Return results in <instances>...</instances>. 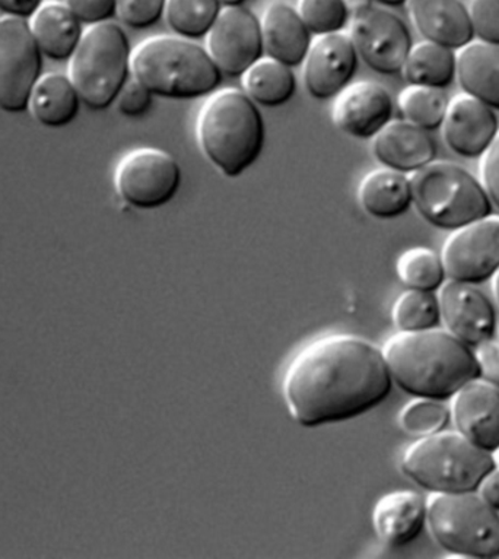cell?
Wrapping results in <instances>:
<instances>
[{
	"label": "cell",
	"instance_id": "cell-35",
	"mask_svg": "<svg viewBox=\"0 0 499 559\" xmlns=\"http://www.w3.org/2000/svg\"><path fill=\"white\" fill-rule=\"evenodd\" d=\"M167 0H117L116 16L126 27H154L164 16Z\"/></svg>",
	"mask_w": 499,
	"mask_h": 559
},
{
	"label": "cell",
	"instance_id": "cell-46",
	"mask_svg": "<svg viewBox=\"0 0 499 559\" xmlns=\"http://www.w3.org/2000/svg\"><path fill=\"white\" fill-rule=\"evenodd\" d=\"M494 294L499 305V271L494 275Z\"/></svg>",
	"mask_w": 499,
	"mask_h": 559
},
{
	"label": "cell",
	"instance_id": "cell-42",
	"mask_svg": "<svg viewBox=\"0 0 499 559\" xmlns=\"http://www.w3.org/2000/svg\"><path fill=\"white\" fill-rule=\"evenodd\" d=\"M476 492L482 500L499 513V467L495 466L485 478L480 480Z\"/></svg>",
	"mask_w": 499,
	"mask_h": 559
},
{
	"label": "cell",
	"instance_id": "cell-39",
	"mask_svg": "<svg viewBox=\"0 0 499 559\" xmlns=\"http://www.w3.org/2000/svg\"><path fill=\"white\" fill-rule=\"evenodd\" d=\"M480 183L488 194L490 205L499 212V130L492 144L482 155Z\"/></svg>",
	"mask_w": 499,
	"mask_h": 559
},
{
	"label": "cell",
	"instance_id": "cell-17",
	"mask_svg": "<svg viewBox=\"0 0 499 559\" xmlns=\"http://www.w3.org/2000/svg\"><path fill=\"white\" fill-rule=\"evenodd\" d=\"M455 431L485 452L499 448V390L488 381L473 379L451 397Z\"/></svg>",
	"mask_w": 499,
	"mask_h": 559
},
{
	"label": "cell",
	"instance_id": "cell-6",
	"mask_svg": "<svg viewBox=\"0 0 499 559\" xmlns=\"http://www.w3.org/2000/svg\"><path fill=\"white\" fill-rule=\"evenodd\" d=\"M132 47L119 24L90 25L80 46L69 60L68 76L80 93L82 104L91 110H107L129 78Z\"/></svg>",
	"mask_w": 499,
	"mask_h": 559
},
{
	"label": "cell",
	"instance_id": "cell-15",
	"mask_svg": "<svg viewBox=\"0 0 499 559\" xmlns=\"http://www.w3.org/2000/svg\"><path fill=\"white\" fill-rule=\"evenodd\" d=\"M438 306L445 331L476 348L492 340L497 314L489 298L476 285L445 280L438 288Z\"/></svg>",
	"mask_w": 499,
	"mask_h": 559
},
{
	"label": "cell",
	"instance_id": "cell-19",
	"mask_svg": "<svg viewBox=\"0 0 499 559\" xmlns=\"http://www.w3.org/2000/svg\"><path fill=\"white\" fill-rule=\"evenodd\" d=\"M371 141L377 162L405 175L418 171L437 157L431 133L406 120L390 121Z\"/></svg>",
	"mask_w": 499,
	"mask_h": 559
},
{
	"label": "cell",
	"instance_id": "cell-32",
	"mask_svg": "<svg viewBox=\"0 0 499 559\" xmlns=\"http://www.w3.org/2000/svg\"><path fill=\"white\" fill-rule=\"evenodd\" d=\"M392 319L399 332H420L437 328L441 316L436 294L407 288L394 301Z\"/></svg>",
	"mask_w": 499,
	"mask_h": 559
},
{
	"label": "cell",
	"instance_id": "cell-1",
	"mask_svg": "<svg viewBox=\"0 0 499 559\" xmlns=\"http://www.w3.org/2000/svg\"><path fill=\"white\" fill-rule=\"evenodd\" d=\"M281 388L293 421L312 428L375 409L393 380L379 346L353 333H328L294 355Z\"/></svg>",
	"mask_w": 499,
	"mask_h": 559
},
{
	"label": "cell",
	"instance_id": "cell-18",
	"mask_svg": "<svg viewBox=\"0 0 499 559\" xmlns=\"http://www.w3.org/2000/svg\"><path fill=\"white\" fill-rule=\"evenodd\" d=\"M445 145L463 158H479L492 144L499 126L492 108L467 94L449 103L441 126Z\"/></svg>",
	"mask_w": 499,
	"mask_h": 559
},
{
	"label": "cell",
	"instance_id": "cell-40",
	"mask_svg": "<svg viewBox=\"0 0 499 559\" xmlns=\"http://www.w3.org/2000/svg\"><path fill=\"white\" fill-rule=\"evenodd\" d=\"M475 355L479 364L480 379L499 390V341L489 340L476 346Z\"/></svg>",
	"mask_w": 499,
	"mask_h": 559
},
{
	"label": "cell",
	"instance_id": "cell-38",
	"mask_svg": "<svg viewBox=\"0 0 499 559\" xmlns=\"http://www.w3.org/2000/svg\"><path fill=\"white\" fill-rule=\"evenodd\" d=\"M84 25L107 23L116 16L117 0H63Z\"/></svg>",
	"mask_w": 499,
	"mask_h": 559
},
{
	"label": "cell",
	"instance_id": "cell-34",
	"mask_svg": "<svg viewBox=\"0 0 499 559\" xmlns=\"http://www.w3.org/2000/svg\"><path fill=\"white\" fill-rule=\"evenodd\" d=\"M295 10L312 36L345 32L351 21L345 0H298Z\"/></svg>",
	"mask_w": 499,
	"mask_h": 559
},
{
	"label": "cell",
	"instance_id": "cell-26",
	"mask_svg": "<svg viewBox=\"0 0 499 559\" xmlns=\"http://www.w3.org/2000/svg\"><path fill=\"white\" fill-rule=\"evenodd\" d=\"M358 201L364 212L372 218H399L414 206L411 177L392 168H376L364 176Z\"/></svg>",
	"mask_w": 499,
	"mask_h": 559
},
{
	"label": "cell",
	"instance_id": "cell-14",
	"mask_svg": "<svg viewBox=\"0 0 499 559\" xmlns=\"http://www.w3.org/2000/svg\"><path fill=\"white\" fill-rule=\"evenodd\" d=\"M358 53L349 34L316 36L302 63V80L312 98H336L358 71Z\"/></svg>",
	"mask_w": 499,
	"mask_h": 559
},
{
	"label": "cell",
	"instance_id": "cell-24",
	"mask_svg": "<svg viewBox=\"0 0 499 559\" xmlns=\"http://www.w3.org/2000/svg\"><path fill=\"white\" fill-rule=\"evenodd\" d=\"M455 80L464 94L499 110V46L472 40L455 53Z\"/></svg>",
	"mask_w": 499,
	"mask_h": 559
},
{
	"label": "cell",
	"instance_id": "cell-16",
	"mask_svg": "<svg viewBox=\"0 0 499 559\" xmlns=\"http://www.w3.org/2000/svg\"><path fill=\"white\" fill-rule=\"evenodd\" d=\"M394 103L385 86L375 81H358L335 98L332 121L346 136L368 141L393 120Z\"/></svg>",
	"mask_w": 499,
	"mask_h": 559
},
{
	"label": "cell",
	"instance_id": "cell-28",
	"mask_svg": "<svg viewBox=\"0 0 499 559\" xmlns=\"http://www.w3.org/2000/svg\"><path fill=\"white\" fill-rule=\"evenodd\" d=\"M403 76L411 85L444 90L455 80V53L449 47L431 41L412 46Z\"/></svg>",
	"mask_w": 499,
	"mask_h": 559
},
{
	"label": "cell",
	"instance_id": "cell-41",
	"mask_svg": "<svg viewBox=\"0 0 499 559\" xmlns=\"http://www.w3.org/2000/svg\"><path fill=\"white\" fill-rule=\"evenodd\" d=\"M45 0H0V11L5 16L29 20Z\"/></svg>",
	"mask_w": 499,
	"mask_h": 559
},
{
	"label": "cell",
	"instance_id": "cell-5",
	"mask_svg": "<svg viewBox=\"0 0 499 559\" xmlns=\"http://www.w3.org/2000/svg\"><path fill=\"white\" fill-rule=\"evenodd\" d=\"M407 478L429 492H472L495 467L494 454L471 443L459 431L420 437L403 453Z\"/></svg>",
	"mask_w": 499,
	"mask_h": 559
},
{
	"label": "cell",
	"instance_id": "cell-10",
	"mask_svg": "<svg viewBox=\"0 0 499 559\" xmlns=\"http://www.w3.org/2000/svg\"><path fill=\"white\" fill-rule=\"evenodd\" d=\"M45 56L34 40L28 20H0V110L28 111L34 86L40 80Z\"/></svg>",
	"mask_w": 499,
	"mask_h": 559
},
{
	"label": "cell",
	"instance_id": "cell-45",
	"mask_svg": "<svg viewBox=\"0 0 499 559\" xmlns=\"http://www.w3.org/2000/svg\"><path fill=\"white\" fill-rule=\"evenodd\" d=\"M223 8L242 7L247 0H218Z\"/></svg>",
	"mask_w": 499,
	"mask_h": 559
},
{
	"label": "cell",
	"instance_id": "cell-13",
	"mask_svg": "<svg viewBox=\"0 0 499 559\" xmlns=\"http://www.w3.org/2000/svg\"><path fill=\"white\" fill-rule=\"evenodd\" d=\"M205 38L207 55L227 76L241 78L264 56L260 19L245 7L223 8Z\"/></svg>",
	"mask_w": 499,
	"mask_h": 559
},
{
	"label": "cell",
	"instance_id": "cell-4",
	"mask_svg": "<svg viewBox=\"0 0 499 559\" xmlns=\"http://www.w3.org/2000/svg\"><path fill=\"white\" fill-rule=\"evenodd\" d=\"M130 72L156 97L197 99L218 90L223 73L205 47L179 36H154L132 50Z\"/></svg>",
	"mask_w": 499,
	"mask_h": 559
},
{
	"label": "cell",
	"instance_id": "cell-20",
	"mask_svg": "<svg viewBox=\"0 0 499 559\" xmlns=\"http://www.w3.org/2000/svg\"><path fill=\"white\" fill-rule=\"evenodd\" d=\"M406 7L424 40L459 50L475 38L462 0H407Z\"/></svg>",
	"mask_w": 499,
	"mask_h": 559
},
{
	"label": "cell",
	"instance_id": "cell-8",
	"mask_svg": "<svg viewBox=\"0 0 499 559\" xmlns=\"http://www.w3.org/2000/svg\"><path fill=\"white\" fill-rule=\"evenodd\" d=\"M427 524L437 544L464 558L499 557V514L476 491L427 500Z\"/></svg>",
	"mask_w": 499,
	"mask_h": 559
},
{
	"label": "cell",
	"instance_id": "cell-30",
	"mask_svg": "<svg viewBox=\"0 0 499 559\" xmlns=\"http://www.w3.org/2000/svg\"><path fill=\"white\" fill-rule=\"evenodd\" d=\"M449 103L450 99L442 90L411 84L399 94L397 98L403 120L428 132L441 128Z\"/></svg>",
	"mask_w": 499,
	"mask_h": 559
},
{
	"label": "cell",
	"instance_id": "cell-25",
	"mask_svg": "<svg viewBox=\"0 0 499 559\" xmlns=\"http://www.w3.org/2000/svg\"><path fill=\"white\" fill-rule=\"evenodd\" d=\"M82 99L71 78L51 72L43 75L34 86L28 102L33 119L47 129H62L80 116Z\"/></svg>",
	"mask_w": 499,
	"mask_h": 559
},
{
	"label": "cell",
	"instance_id": "cell-29",
	"mask_svg": "<svg viewBox=\"0 0 499 559\" xmlns=\"http://www.w3.org/2000/svg\"><path fill=\"white\" fill-rule=\"evenodd\" d=\"M221 10L218 0H167L164 19L176 36L199 40L211 32Z\"/></svg>",
	"mask_w": 499,
	"mask_h": 559
},
{
	"label": "cell",
	"instance_id": "cell-31",
	"mask_svg": "<svg viewBox=\"0 0 499 559\" xmlns=\"http://www.w3.org/2000/svg\"><path fill=\"white\" fill-rule=\"evenodd\" d=\"M396 272L409 289L433 293L445 283L447 273L441 255L428 247H412L397 259Z\"/></svg>",
	"mask_w": 499,
	"mask_h": 559
},
{
	"label": "cell",
	"instance_id": "cell-43",
	"mask_svg": "<svg viewBox=\"0 0 499 559\" xmlns=\"http://www.w3.org/2000/svg\"><path fill=\"white\" fill-rule=\"evenodd\" d=\"M346 7L351 12V15L357 14L367 10L368 7L375 5V0H345Z\"/></svg>",
	"mask_w": 499,
	"mask_h": 559
},
{
	"label": "cell",
	"instance_id": "cell-47",
	"mask_svg": "<svg viewBox=\"0 0 499 559\" xmlns=\"http://www.w3.org/2000/svg\"><path fill=\"white\" fill-rule=\"evenodd\" d=\"M492 454H494L495 466L499 467V448L497 450H495V452Z\"/></svg>",
	"mask_w": 499,
	"mask_h": 559
},
{
	"label": "cell",
	"instance_id": "cell-48",
	"mask_svg": "<svg viewBox=\"0 0 499 559\" xmlns=\"http://www.w3.org/2000/svg\"><path fill=\"white\" fill-rule=\"evenodd\" d=\"M3 16H5V15H3V12H2V11H0V20H2V19H3Z\"/></svg>",
	"mask_w": 499,
	"mask_h": 559
},
{
	"label": "cell",
	"instance_id": "cell-33",
	"mask_svg": "<svg viewBox=\"0 0 499 559\" xmlns=\"http://www.w3.org/2000/svg\"><path fill=\"white\" fill-rule=\"evenodd\" d=\"M451 418L450 407L437 399L416 397L399 415V426L412 437H427L444 430Z\"/></svg>",
	"mask_w": 499,
	"mask_h": 559
},
{
	"label": "cell",
	"instance_id": "cell-12",
	"mask_svg": "<svg viewBox=\"0 0 499 559\" xmlns=\"http://www.w3.org/2000/svg\"><path fill=\"white\" fill-rule=\"evenodd\" d=\"M440 255L447 280L486 283L499 271V215H486L451 231Z\"/></svg>",
	"mask_w": 499,
	"mask_h": 559
},
{
	"label": "cell",
	"instance_id": "cell-36",
	"mask_svg": "<svg viewBox=\"0 0 499 559\" xmlns=\"http://www.w3.org/2000/svg\"><path fill=\"white\" fill-rule=\"evenodd\" d=\"M473 36L499 46V0H472L467 7Z\"/></svg>",
	"mask_w": 499,
	"mask_h": 559
},
{
	"label": "cell",
	"instance_id": "cell-2",
	"mask_svg": "<svg viewBox=\"0 0 499 559\" xmlns=\"http://www.w3.org/2000/svg\"><path fill=\"white\" fill-rule=\"evenodd\" d=\"M383 354L393 383L414 397L445 401L480 377L471 346L437 328L397 332L385 342Z\"/></svg>",
	"mask_w": 499,
	"mask_h": 559
},
{
	"label": "cell",
	"instance_id": "cell-3",
	"mask_svg": "<svg viewBox=\"0 0 499 559\" xmlns=\"http://www.w3.org/2000/svg\"><path fill=\"white\" fill-rule=\"evenodd\" d=\"M199 146L207 162L228 179L245 175L264 148V120L258 104L242 90L207 95L198 115Z\"/></svg>",
	"mask_w": 499,
	"mask_h": 559
},
{
	"label": "cell",
	"instance_id": "cell-11",
	"mask_svg": "<svg viewBox=\"0 0 499 559\" xmlns=\"http://www.w3.org/2000/svg\"><path fill=\"white\" fill-rule=\"evenodd\" d=\"M349 37L358 58L380 75L401 73L414 46L407 25L393 12L376 5L353 15Z\"/></svg>",
	"mask_w": 499,
	"mask_h": 559
},
{
	"label": "cell",
	"instance_id": "cell-9",
	"mask_svg": "<svg viewBox=\"0 0 499 559\" xmlns=\"http://www.w3.org/2000/svg\"><path fill=\"white\" fill-rule=\"evenodd\" d=\"M116 192L126 205L154 211L179 193L181 168L167 151L143 146L126 154L117 164Z\"/></svg>",
	"mask_w": 499,
	"mask_h": 559
},
{
	"label": "cell",
	"instance_id": "cell-7",
	"mask_svg": "<svg viewBox=\"0 0 499 559\" xmlns=\"http://www.w3.org/2000/svg\"><path fill=\"white\" fill-rule=\"evenodd\" d=\"M414 206L432 227L454 231L492 214L484 186L451 162H433L411 175Z\"/></svg>",
	"mask_w": 499,
	"mask_h": 559
},
{
	"label": "cell",
	"instance_id": "cell-37",
	"mask_svg": "<svg viewBox=\"0 0 499 559\" xmlns=\"http://www.w3.org/2000/svg\"><path fill=\"white\" fill-rule=\"evenodd\" d=\"M152 97L154 94L145 85L130 76L117 95L115 104L121 116L136 119L150 110Z\"/></svg>",
	"mask_w": 499,
	"mask_h": 559
},
{
	"label": "cell",
	"instance_id": "cell-27",
	"mask_svg": "<svg viewBox=\"0 0 499 559\" xmlns=\"http://www.w3.org/2000/svg\"><path fill=\"white\" fill-rule=\"evenodd\" d=\"M241 90L259 107L284 106L297 91L293 68L263 56L241 75Z\"/></svg>",
	"mask_w": 499,
	"mask_h": 559
},
{
	"label": "cell",
	"instance_id": "cell-44",
	"mask_svg": "<svg viewBox=\"0 0 499 559\" xmlns=\"http://www.w3.org/2000/svg\"><path fill=\"white\" fill-rule=\"evenodd\" d=\"M375 2L379 3L381 7L397 8L406 5L407 0H375Z\"/></svg>",
	"mask_w": 499,
	"mask_h": 559
},
{
	"label": "cell",
	"instance_id": "cell-49",
	"mask_svg": "<svg viewBox=\"0 0 499 559\" xmlns=\"http://www.w3.org/2000/svg\"><path fill=\"white\" fill-rule=\"evenodd\" d=\"M499 341V340H498Z\"/></svg>",
	"mask_w": 499,
	"mask_h": 559
},
{
	"label": "cell",
	"instance_id": "cell-23",
	"mask_svg": "<svg viewBox=\"0 0 499 559\" xmlns=\"http://www.w3.org/2000/svg\"><path fill=\"white\" fill-rule=\"evenodd\" d=\"M29 29L45 59L67 62L80 46L84 24L72 14L67 3L47 0L28 20Z\"/></svg>",
	"mask_w": 499,
	"mask_h": 559
},
{
	"label": "cell",
	"instance_id": "cell-21",
	"mask_svg": "<svg viewBox=\"0 0 499 559\" xmlns=\"http://www.w3.org/2000/svg\"><path fill=\"white\" fill-rule=\"evenodd\" d=\"M264 56L289 68L301 67L312 43V34L297 10L285 2H272L260 19Z\"/></svg>",
	"mask_w": 499,
	"mask_h": 559
},
{
	"label": "cell",
	"instance_id": "cell-22",
	"mask_svg": "<svg viewBox=\"0 0 499 559\" xmlns=\"http://www.w3.org/2000/svg\"><path fill=\"white\" fill-rule=\"evenodd\" d=\"M425 524L427 500L411 489L385 493L372 510V526L377 536L389 546H403L415 540Z\"/></svg>",
	"mask_w": 499,
	"mask_h": 559
}]
</instances>
